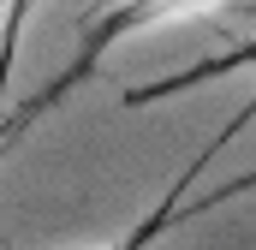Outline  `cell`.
Wrapping results in <instances>:
<instances>
[{
  "label": "cell",
  "mask_w": 256,
  "mask_h": 250,
  "mask_svg": "<svg viewBox=\"0 0 256 250\" xmlns=\"http://www.w3.org/2000/svg\"><path fill=\"white\" fill-rule=\"evenodd\" d=\"M18 12H24V0H0V36L12 30V18H18Z\"/></svg>",
  "instance_id": "obj_2"
},
{
  "label": "cell",
  "mask_w": 256,
  "mask_h": 250,
  "mask_svg": "<svg viewBox=\"0 0 256 250\" xmlns=\"http://www.w3.org/2000/svg\"><path fill=\"white\" fill-rule=\"evenodd\" d=\"M232 0H108L96 30L102 36H137V30H161V24H185V18H208Z\"/></svg>",
  "instance_id": "obj_1"
},
{
  "label": "cell",
  "mask_w": 256,
  "mask_h": 250,
  "mask_svg": "<svg viewBox=\"0 0 256 250\" xmlns=\"http://www.w3.org/2000/svg\"><path fill=\"white\" fill-rule=\"evenodd\" d=\"M96 250H120V244H96Z\"/></svg>",
  "instance_id": "obj_3"
}]
</instances>
